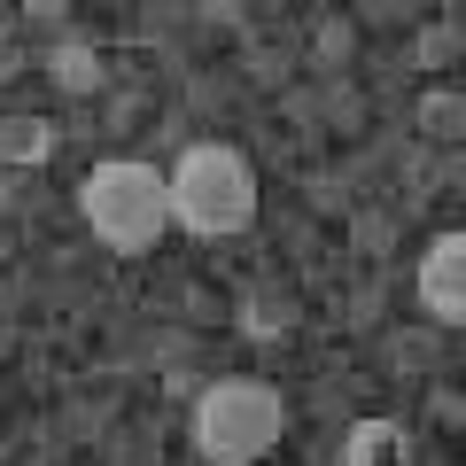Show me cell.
Listing matches in <instances>:
<instances>
[{"mask_svg": "<svg viewBox=\"0 0 466 466\" xmlns=\"http://www.w3.org/2000/svg\"><path fill=\"white\" fill-rule=\"evenodd\" d=\"M342 466H412V443H404L397 420H366V428H350V459Z\"/></svg>", "mask_w": 466, "mask_h": 466, "instance_id": "cell-5", "label": "cell"}, {"mask_svg": "<svg viewBox=\"0 0 466 466\" xmlns=\"http://www.w3.org/2000/svg\"><path fill=\"white\" fill-rule=\"evenodd\" d=\"M78 210H86V226H94L109 249L140 257V249H156V241H164V226H171V179H164L156 164L116 156V164H101L94 179H86Z\"/></svg>", "mask_w": 466, "mask_h": 466, "instance_id": "cell-1", "label": "cell"}, {"mask_svg": "<svg viewBox=\"0 0 466 466\" xmlns=\"http://www.w3.org/2000/svg\"><path fill=\"white\" fill-rule=\"evenodd\" d=\"M280 443V389L272 381H210L195 404V451L218 466H249Z\"/></svg>", "mask_w": 466, "mask_h": 466, "instance_id": "cell-3", "label": "cell"}, {"mask_svg": "<svg viewBox=\"0 0 466 466\" xmlns=\"http://www.w3.org/2000/svg\"><path fill=\"white\" fill-rule=\"evenodd\" d=\"M249 210H257V179H249V164H241L233 148L210 140V148L179 156V171H171V226L218 241V233L249 226Z\"/></svg>", "mask_w": 466, "mask_h": 466, "instance_id": "cell-2", "label": "cell"}, {"mask_svg": "<svg viewBox=\"0 0 466 466\" xmlns=\"http://www.w3.org/2000/svg\"><path fill=\"white\" fill-rule=\"evenodd\" d=\"M420 296L443 327L466 319V233H435V249L420 257Z\"/></svg>", "mask_w": 466, "mask_h": 466, "instance_id": "cell-4", "label": "cell"}, {"mask_svg": "<svg viewBox=\"0 0 466 466\" xmlns=\"http://www.w3.org/2000/svg\"><path fill=\"white\" fill-rule=\"evenodd\" d=\"M39 140H47L39 125H8V148H24V164H32V148H39Z\"/></svg>", "mask_w": 466, "mask_h": 466, "instance_id": "cell-6", "label": "cell"}]
</instances>
